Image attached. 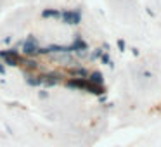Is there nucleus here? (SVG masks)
I'll list each match as a JSON object with an SVG mask.
<instances>
[{
    "mask_svg": "<svg viewBox=\"0 0 161 147\" xmlns=\"http://www.w3.org/2000/svg\"><path fill=\"white\" fill-rule=\"evenodd\" d=\"M66 76L59 71H47V73H42V81H43V87L45 88H52L59 83H64Z\"/></svg>",
    "mask_w": 161,
    "mask_h": 147,
    "instance_id": "obj_4",
    "label": "nucleus"
},
{
    "mask_svg": "<svg viewBox=\"0 0 161 147\" xmlns=\"http://www.w3.org/2000/svg\"><path fill=\"white\" fill-rule=\"evenodd\" d=\"M68 73H69L71 78H85V80H87L88 74H90V71H88L85 66H81V64H76V66L68 68Z\"/></svg>",
    "mask_w": 161,
    "mask_h": 147,
    "instance_id": "obj_8",
    "label": "nucleus"
},
{
    "mask_svg": "<svg viewBox=\"0 0 161 147\" xmlns=\"http://www.w3.org/2000/svg\"><path fill=\"white\" fill-rule=\"evenodd\" d=\"M38 49H40V43L38 38L35 35H28L25 38V43H23V49H21V56L23 57H38Z\"/></svg>",
    "mask_w": 161,
    "mask_h": 147,
    "instance_id": "obj_2",
    "label": "nucleus"
},
{
    "mask_svg": "<svg viewBox=\"0 0 161 147\" xmlns=\"http://www.w3.org/2000/svg\"><path fill=\"white\" fill-rule=\"evenodd\" d=\"M0 59H2V64H4V66L19 68V66H21V61H23V56H21L19 50L9 47V49L0 50Z\"/></svg>",
    "mask_w": 161,
    "mask_h": 147,
    "instance_id": "obj_1",
    "label": "nucleus"
},
{
    "mask_svg": "<svg viewBox=\"0 0 161 147\" xmlns=\"http://www.w3.org/2000/svg\"><path fill=\"white\" fill-rule=\"evenodd\" d=\"M116 45H118L119 52H125V50H126V43H125V40H123V38H119L118 42H116Z\"/></svg>",
    "mask_w": 161,
    "mask_h": 147,
    "instance_id": "obj_14",
    "label": "nucleus"
},
{
    "mask_svg": "<svg viewBox=\"0 0 161 147\" xmlns=\"http://www.w3.org/2000/svg\"><path fill=\"white\" fill-rule=\"evenodd\" d=\"M61 21L69 26H78L81 23V9H64V11H61Z\"/></svg>",
    "mask_w": 161,
    "mask_h": 147,
    "instance_id": "obj_3",
    "label": "nucleus"
},
{
    "mask_svg": "<svg viewBox=\"0 0 161 147\" xmlns=\"http://www.w3.org/2000/svg\"><path fill=\"white\" fill-rule=\"evenodd\" d=\"M21 68L25 71H28V73H36L40 69V61L35 59V57H23Z\"/></svg>",
    "mask_w": 161,
    "mask_h": 147,
    "instance_id": "obj_7",
    "label": "nucleus"
},
{
    "mask_svg": "<svg viewBox=\"0 0 161 147\" xmlns=\"http://www.w3.org/2000/svg\"><path fill=\"white\" fill-rule=\"evenodd\" d=\"M25 81L30 87H42V83H43L40 73H28V71H25Z\"/></svg>",
    "mask_w": 161,
    "mask_h": 147,
    "instance_id": "obj_9",
    "label": "nucleus"
},
{
    "mask_svg": "<svg viewBox=\"0 0 161 147\" xmlns=\"http://www.w3.org/2000/svg\"><path fill=\"white\" fill-rule=\"evenodd\" d=\"M66 50H68V54H75V52H80V50H88V43L81 38L80 33H76L73 38V43L66 45Z\"/></svg>",
    "mask_w": 161,
    "mask_h": 147,
    "instance_id": "obj_6",
    "label": "nucleus"
},
{
    "mask_svg": "<svg viewBox=\"0 0 161 147\" xmlns=\"http://www.w3.org/2000/svg\"><path fill=\"white\" fill-rule=\"evenodd\" d=\"M101 63L106 64V66H109V68H114V64H113V59H111V56H109V52H104V54L101 56Z\"/></svg>",
    "mask_w": 161,
    "mask_h": 147,
    "instance_id": "obj_13",
    "label": "nucleus"
},
{
    "mask_svg": "<svg viewBox=\"0 0 161 147\" xmlns=\"http://www.w3.org/2000/svg\"><path fill=\"white\" fill-rule=\"evenodd\" d=\"M38 56H47V57H49L50 56L49 47H40V49H38Z\"/></svg>",
    "mask_w": 161,
    "mask_h": 147,
    "instance_id": "obj_15",
    "label": "nucleus"
},
{
    "mask_svg": "<svg viewBox=\"0 0 161 147\" xmlns=\"http://www.w3.org/2000/svg\"><path fill=\"white\" fill-rule=\"evenodd\" d=\"M23 43H25V38H23V40H18V42L14 43V47H12V49H16V50L23 49ZM19 52H21V50H19Z\"/></svg>",
    "mask_w": 161,
    "mask_h": 147,
    "instance_id": "obj_16",
    "label": "nucleus"
},
{
    "mask_svg": "<svg viewBox=\"0 0 161 147\" xmlns=\"http://www.w3.org/2000/svg\"><path fill=\"white\" fill-rule=\"evenodd\" d=\"M38 97L40 99H49V92H47V90H40L38 92Z\"/></svg>",
    "mask_w": 161,
    "mask_h": 147,
    "instance_id": "obj_17",
    "label": "nucleus"
},
{
    "mask_svg": "<svg viewBox=\"0 0 161 147\" xmlns=\"http://www.w3.org/2000/svg\"><path fill=\"white\" fill-rule=\"evenodd\" d=\"M49 57L52 61H56V63H59L61 66H66V68H71V66H76L78 64V61L75 59L73 54H68V52H64V54H50Z\"/></svg>",
    "mask_w": 161,
    "mask_h": 147,
    "instance_id": "obj_5",
    "label": "nucleus"
},
{
    "mask_svg": "<svg viewBox=\"0 0 161 147\" xmlns=\"http://www.w3.org/2000/svg\"><path fill=\"white\" fill-rule=\"evenodd\" d=\"M102 54H104V50H102V47H99V49L92 50V52L88 54V59H90V61H97V59H101Z\"/></svg>",
    "mask_w": 161,
    "mask_h": 147,
    "instance_id": "obj_12",
    "label": "nucleus"
},
{
    "mask_svg": "<svg viewBox=\"0 0 161 147\" xmlns=\"http://www.w3.org/2000/svg\"><path fill=\"white\" fill-rule=\"evenodd\" d=\"M42 18H45V19H61V11L59 9H43Z\"/></svg>",
    "mask_w": 161,
    "mask_h": 147,
    "instance_id": "obj_11",
    "label": "nucleus"
},
{
    "mask_svg": "<svg viewBox=\"0 0 161 147\" xmlns=\"http://www.w3.org/2000/svg\"><path fill=\"white\" fill-rule=\"evenodd\" d=\"M11 42H12V38H11V36H5V38H4V43H5V45H9Z\"/></svg>",
    "mask_w": 161,
    "mask_h": 147,
    "instance_id": "obj_19",
    "label": "nucleus"
},
{
    "mask_svg": "<svg viewBox=\"0 0 161 147\" xmlns=\"http://www.w3.org/2000/svg\"><path fill=\"white\" fill-rule=\"evenodd\" d=\"M0 74H2V76L5 74V66L2 64V61H0Z\"/></svg>",
    "mask_w": 161,
    "mask_h": 147,
    "instance_id": "obj_18",
    "label": "nucleus"
},
{
    "mask_svg": "<svg viewBox=\"0 0 161 147\" xmlns=\"http://www.w3.org/2000/svg\"><path fill=\"white\" fill-rule=\"evenodd\" d=\"M87 80L90 81V83H94V85L102 87V85H104V74H102L101 71H90V74H88Z\"/></svg>",
    "mask_w": 161,
    "mask_h": 147,
    "instance_id": "obj_10",
    "label": "nucleus"
}]
</instances>
